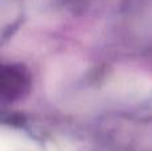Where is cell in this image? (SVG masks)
<instances>
[{"label": "cell", "mask_w": 152, "mask_h": 151, "mask_svg": "<svg viewBox=\"0 0 152 151\" xmlns=\"http://www.w3.org/2000/svg\"><path fill=\"white\" fill-rule=\"evenodd\" d=\"M28 74L20 64L4 66L0 74V94L5 100L20 98L28 88Z\"/></svg>", "instance_id": "obj_1"}]
</instances>
